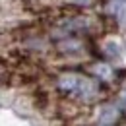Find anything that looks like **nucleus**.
<instances>
[{
    "label": "nucleus",
    "mask_w": 126,
    "mask_h": 126,
    "mask_svg": "<svg viewBox=\"0 0 126 126\" xmlns=\"http://www.w3.org/2000/svg\"><path fill=\"white\" fill-rule=\"evenodd\" d=\"M54 85L60 93L79 99V101H91L99 95L97 83L78 72H60L54 79Z\"/></svg>",
    "instance_id": "f257e3e1"
},
{
    "label": "nucleus",
    "mask_w": 126,
    "mask_h": 126,
    "mask_svg": "<svg viewBox=\"0 0 126 126\" xmlns=\"http://www.w3.org/2000/svg\"><path fill=\"white\" fill-rule=\"evenodd\" d=\"M66 2L72 8H91L95 4V0H66Z\"/></svg>",
    "instance_id": "f03ea898"
}]
</instances>
